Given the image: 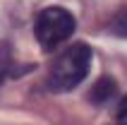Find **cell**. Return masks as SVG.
<instances>
[{
  "label": "cell",
  "instance_id": "obj_2",
  "mask_svg": "<svg viewBox=\"0 0 127 125\" xmlns=\"http://www.w3.org/2000/svg\"><path fill=\"white\" fill-rule=\"evenodd\" d=\"M74 27H77L74 14L65 7L53 5L38 12L34 22V36L43 51H53L74 34Z\"/></svg>",
  "mask_w": 127,
  "mask_h": 125
},
{
  "label": "cell",
  "instance_id": "obj_1",
  "mask_svg": "<svg viewBox=\"0 0 127 125\" xmlns=\"http://www.w3.org/2000/svg\"><path fill=\"white\" fill-rule=\"evenodd\" d=\"M94 53L86 43H72L70 48H65L55 62L50 65L48 72V89L50 91H70L77 84L84 82V77L91 70Z\"/></svg>",
  "mask_w": 127,
  "mask_h": 125
},
{
  "label": "cell",
  "instance_id": "obj_5",
  "mask_svg": "<svg viewBox=\"0 0 127 125\" xmlns=\"http://www.w3.org/2000/svg\"><path fill=\"white\" fill-rule=\"evenodd\" d=\"M115 118H118V123H120V125H127V96L118 104V113H115Z\"/></svg>",
  "mask_w": 127,
  "mask_h": 125
},
{
  "label": "cell",
  "instance_id": "obj_4",
  "mask_svg": "<svg viewBox=\"0 0 127 125\" xmlns=\"http://www.w3.org/2000/svg\"><path fill=\"white\" fill-rule=\"evenodd\" d=\"M113 34H118V36H122V39H127V10L115 17V22H113Z\"/></svg>",
  "mask_w": 127,
  "mask_h": 125
},
{
  "label": "cell",
  "instance_id": "obj_3",
  "mask_svg": "<svg viewBox=\"0 0 127 125\" xmlns=\"http://www.w3.org/2000/svg\"><path fill=\"white\" fill-rule=\"evenodd\" d=\"M115 94H118V82L110 77H101L96 87L91 89V101L94 104H108Z\"/></svg>",
  "mask_w": 127,
  "mask_h": 125
}]
</instances>
